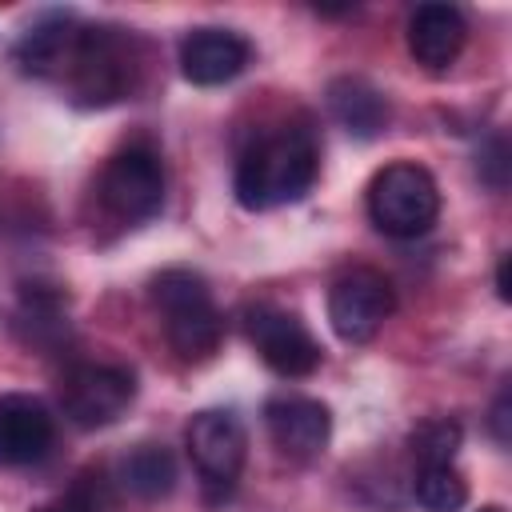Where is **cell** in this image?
I'll return each mask as SVG.
<instances>
[{"instance_id":"cell-5","label":"cell","mask_w":512,"mask_h":512,"mask_svg":"<svg viewBox=\"0 0 512 512\" xmlns=\"http://www.w3.org/2000/svg\"><path fill=\"white\" fill-rule=\"evenodd\" d=\"M396 292L376 268H352L328 288V320L332 332L348 344H364L380 332V324L392 316Z\"/></svg>"},{"instance_id":"cell-1","label":"cell","mask_w":512,"mask_h":512,"mask_svg":"<svg viewBox=\"0 0 512 512\" xmlns=\"http://www.w3.org/2000/svg\"><path fill=\"white\" fill-rule=\"evenodd\" d=\"M316 140L304 128H280L264 140H256L232 176L236 200L248 212H264V208H280L300 200L312 180H316Z\"/></svg>"},{"instance_id":"cell-22","label":"cell","mask_w":512,"mask_h":512,"mask_svg":"<svg viewBox=\"0 0 512 512\" xmlns=\"http://www.w3.org/2000/svg\"><path fill=\"white\" fill-rule=\"evenodd\" d=\"M480 512H504V508H496V504H488V508H480Z\"/></svg>"},{"instance_id":"cell-3","label":"cell","mask_w":512,"mask_h":512,"mask_svg":"<svg viewBox=\"0 0 512 512\" xmlns=\"http://www.w3.org/2000/svg\"><path fill=\"white\" fill-rule=\"evenodd\" d=\"M368 216L384 236L412 240L424 236L440 216V188L428 168L396 160L380 168L368 184Z\"/></svg>"},{"instance_id":"cell-16","label":"cell","mask_w":512,"mask_h":512,"mask_svg":"<svg viewBox=\"0 0 512 512\" xmlns=\"http://www.w3.org/2000/svg\"><path fill=\"white\" fill-rule=\"evenodd\" d=\"M460 440H464L460 424L448 420V416H436V420H424V424L412 428L408 452H412L416 468H444V464H452Z\"/></svg>"},{"instance_id":"cell-11","label":"cell","mask_w":512,"mask_h":512,"mask_svg":"<svg viewBox=\"0 0 512 512\" xmlns=\"http://www.w3.org/2000/svg\"><path fill=\"white\" fill-rule=\"evenodd\" d=\"M248 56H252L248 40L228 32V28H192L180 40V72L200 88H212V84L240 76Z\"/></svg>"},{"instance_id":"cell-13","label":"cell","mask_w":512,"mask_h":512,"mask_svg":"<svg viewBox=\"0 0 512 512\" xmlns=\"http://www.w3.org/2000/svg\"><path fill=\"white\" fill-rule=\"evenodd\" d=\"M328 112L344 132L360 140H372L388 124V100L360 76H340L328 84Z\"/></svg>"},{"instance_id":"cell-19","label":"cell","mask_w":512,"mask_h":512,"mask_svg":"<svg viewBox=\"0 0 512 512\" xmlns=\"http://www.w3.org/2000/svg\"><path fill=\"white\" fill-rule=\"evenodd\" d=\"M508 148H504V140H492V148L484 152V160H480V176L492 184V188H504V168H508Z\"/></svg>"},{"instance_id":"cell-21","label":"cell","mask_w":512,"mask_h":512,"mask_svg":"<svg viewBox=\"0 0 512 512\" xmlns=\"http://www.w3.org/2000/svg\"><path fill=\"white\" fill-rule=\"evenodd\" d=\"M508 256H500V268H496V296L500 300H512V284H508Z\"/></svg>"},{"instance_id":"cell-12","label":"cell","mask_w":512,"mask_h":512,"mask_svg":"<svg viewBox=\"0 0 512 512\" xmlns=\"http://www.w3.org/2000/svg\"><path fill=\"white\" fill-rule=\"evenodd\" d=\"M464 40H468V24L452 4H420L408 20V52L416 56V64L432 72L448 68L460 56Z\"/></svg>"},{"instance_id":"cell-15","label":"cell","mask_w":512,"mask_h":512,"mask_svg":"<svg viewBox=\"0 0 512 512\" xmlns=\"http://www.w3.org/2000/svg\"><path fill=\"white\" fill-rule=\"evenodd\" d=\"M120 480L132 496L140 500H160L176 488V460L164 444H140L124 456L120 464Z\"/></svg>"},{"instance_id":"cell-17","label":"cell","mask_w":512,"mask_h":512,"mask_svg":"<svg viewBox=\"0 0 512 512\" xmlns=\"http://www.w3.org/2000/svg\"><path fill=\"white\" fill-rule=\"evenodd\" d=\"M412 496L424 512H460L468 504V484L452 464L420 468L416 480H412Z\"/></svg>"},{"instance_id":"cell-10","label":"cell","mask_w":512,"mask_h":512,"mask_svg":"<svg viewBox=\"0 0 512 512\" xmlns=\"http://www.w3.org/2000/svg\"><path fill=\"white\" fill-rule=\"evenodd\" d=\"M52 448V416L36 396H0V468H24L44 460Z\"/></svg>"},{"instance_id":"cell-20","label":"cell","mask_w":512,"mask_h":512,"mask_svg":"<svg viewBox=\"0 0 512 512\" xmlns=\"http://www.w3.org/2000/svg\"><path fill=\"white\" fill-rule=\"evenodd\" d=\"M492 432L500 444H508V388L496 396V408H492Z\"/></svg>"},{"instance_id":"cell-18","label":"cell","mask_w":512,"mask_h":512,"mask_svg":"<svg viewBox=\"0 0 512 512\" xmlns=\"http://www.w3.org/2000/svg\"><path fill=\"white\" fill-rule=\"evenodd\" d=\"M108 484H104V476L100 472H84L52 508H44V512H108Z\"/></svg>"},{"instance_id":"cell-8","label":"cell","mask_w":512,"mask_h":512,"mask_svg":"<svg viewBox=\"0 0 512 512\" xmlns=\"http://www.w3.org/2000/svg\"><path fill=\"white\" fill-rule=\"evenodd\" d=\"M188 456L208 484L232 488L248 456V436L232 412H200L188 424Z\"/></svg>"},{"instance_id":"cell-9","label":"cell","mask_w":512,"mask_h":512,"mask_svg":"<svg viewBox=\"0 0 512 512\" xmlns=\"http://www.w3.org/2000/svg\"><path fill=\"white\" fill-rule=\"evenodd\" d=\"M264 424L272 444L292 456V460H312L324 452L328 432H332V416L320 400L308 396H276L264 404Z\"/></svg>"},{"instance_id":"cell-14","label":"cell","mask_w":512,"mask_h":512,"mask_svg":"<svg viewBox=\"0 0 512 512\" xmlns=\"http://www.w3.org/2000/svg\"><path fill=\"white\" fill-rule=\"evenodd\" d=\"M76 40H80V28H72L68 20H44V24L28 28L24 40L16 44V64L24 72H36V76L64 72Z\"/></svg>"},{"instance_id":"cell-4","label":"cell","mask_w":512,"mask_h":512,"mask_svg":"<svg viewBox=\"0 0 512 512\" xmlns=\"http://www.w3.org/2000/svg\"><path fill=\"white\" fill-rule=\"evenodd\" d=\"M132 396L136 380L116 364H76L60 380V404L76 428H104L120 420Z\"/></svg>"},{"instance_id":"cell-7","label":"cell","mask_w":512,"mask_h":512,"mask_svg":"<svg viewBox=\"0 0 512 512\" xmlns=\"http://www.w3.org/2000/svg\"><path fill=\"white\" fill-rule=\"evenodd\" d=\"M244 328H248L252 348L276 376H308L320 368V344L292 312L256 304V308H248Z\"/></svg>"},{"instance_id":"cell-6","label":"cell","mask_w":512,"mask_h":512,"mask_svg":"<svg viewBox=\"0 0 512 512\" xmlns=\"http://www.w3.org/2000/svg\"><path fill=\"white\" fill-rule=\"evenodd\" d=\"M100 200L112 216L136 224L160 212L164 204V168L148 148L116 152L100 172Z\"/></svg>"},{"instance_id":"cell-2","label":"cell","mask_w":512,"mask_h":512,"mask_svg":"<svg viewBox=\"0 0 512 512\" xmlns=\"http://www.w3.org/2000/svg\"><path fill=\"white\" fill-rule=\"evenodd\" d=\"M152 304L164 324V340L184 360H204L220 348L224 320L212 304V292L192 268H164L152 280Z\"/></svg>"}]
</instances>
